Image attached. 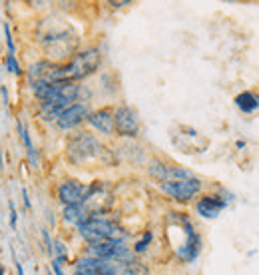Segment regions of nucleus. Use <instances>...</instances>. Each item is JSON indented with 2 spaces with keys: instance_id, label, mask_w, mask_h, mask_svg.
I'll return each mask as SVG.
<instances>
[{
  "instance_id": "obj_1",
  "label": "nucleus",
  "mask_w": 259,
  "mask_h": 275,
  "mask_svg": "<svg viewBox=\"0 0 259 275\" xmlns=\"http://www.w3.org/2000/svg\"><path fill=\"white\" fill-rule=\"evenodd\" d=\"M100 52L96 48H88L80 54L72 56V60L64 66H56L54 70V78H52V84H58V82H72L76 84V80H82L86 76H90L92 72L98 70L100 66Z\"/></svg>"
},
{
  "instance_id": "obj_2",
  "label": "nucleus",
  "mask_w": 259,
  "mask_h": 275,
  "mask_svg": "<svg viewBox=\"0 0 259 275\" xmlns=\"http://www.w3.org/2000/svg\"><path fill=\"white\" fill-rule=\"evenodd\" d=\"M106 156V148L92 134H78L68 142V160L76 165H84L94 160H102Z\"/></svg>"
},
{
  "instance_id": "obj_3",
  "label": "nucleus",
  "mask_w": 259,
  "mask_h": 275,
  "mask_svg": "<svg viewBox=\"0 0 259 275\" xmlns=\"http://www.w3.org/2000/svg\"><path fill=\"white\" fill-rule=\"evenodd\" d=\"M80 233L82 237L88 241V243H94V241H104V239H120V227L114 223V221L106 220V218H94L90 216L88 220L84 221L80 227Z\"/></svg>"
},
{
  "instance_id": "obj_4",
  "label": "nucleus",
  "mask_w": 259,
  "mask_h": 275,
  "mask_svg": "<svg viewBox=\"0 0 259 275\" xmlns=\"http://www.w3.org/2000/svg\"><path fill=\"white\" fill-rule=\"evenodd\" d=\"M42 44H44V48H46V52H48L50 58L62 60V58H68L74 52V48H76V34L70 28L64 26V28L54 30L50 34H44Z\"/></svg>"
},
{
  "instance_id": "obj_5",
  "label": "nucleus",
  "mask_w": 259,
  "mask_h": 275,
  "mask_svg": "<svg viewBox=\"0 0 259 275\" xmlns=\"http://www.w3.org/2000/svg\"><path fill=\"white\" fill-rule=\"evenodd\" d=\"M159 188L171 196L178 202H188L192 198H196L202 190V181L194 175V177H186V179H169V181H161Z\"/></svg>"
},
{
  "instance_id": "obj_6",
  "label": "nucleus",
  "mask_w": 259,
  "mask_h": 275,
  "mask_svg": "<svg viewBox=\"0 0 259 275\" xmlns=\"http://www.w3.org/2000/svg\"><path fill=\"white\" fill-rule=\"evenodd\" d=\"M114 130L124 138H134L140 132L138 112L130 106H120L114 110Z\"/></svg>"
},
{
  "instance_id": "obj_7",
  "label": "nucleus",
  "mask_w": 259,
  "mask_h": 275,
  "mask_svg": "<svg viewBox=\"0 0 259 275\" xmlns=\"http://www.w3.org/2000/svg\"><path fill=\"white\" fill-rule=\"evenodd\" d=\"M182 225H184V231H186V241H184V245L178 249V257L182 259V261H194L198 255H200V251H202V239H200V235L196 233V229H194V225L190 223L188 218H182Z\"/></svg>"
},
{
  "instance_id": "obj_8",
  "label": "nucleus",
  "mask_w": 259,
  "mask_h": 275,
  "mask_svg": "<svg viewBox=\"0 0 259 275\" xmlns=\"http://www.w3.org/2000/svg\"><path fill=\"white\" fill-rule=\"evenodd\" d=\"M86 186L76 181V179H66L60 188H58V198L64 206H78L84 204L86 200Z\"/></svg>"
},
{
  "instance_id": "obj_9",
  "label": "nucleus",
  "mask_w": 259,
  "mask_h": 275,
  "mask_svg": "<svg viewBox=\"0 0 259 275\" xmlns=\"http://www.w3.org/2000/svg\"><path fill=\"white\" fill-rule=\"evenodd\" d=\"M225 208H227V200L221 198V196H215V194H209V196L200 198V202L196 204L198 214H200L202 218H207V220L217 218Z\"/></svg>"
},
{
  "instance_id": "obj_10",
  "label": "nucleus",
  "mask_w": 259,
  "mask_h": 275,
  "mask_svg": "<svg viewBox=\"0 0 259 275\" xmlns=\"http://www.w3.org/2000/svg\"><path fill=\"white\" fill-rule=\"evenodd\" d=\"M86 118H88L86 104H80V102H78V104H72L70 108H66V110L62 112L56 122H58V126H60L62 130H72V128H76L78 124H82Z\"/></svg>"
},
{
  "instance_id": "obj_11",
  "label": "nucleus",
  "mask_w": 259,
  "mask_h": 275,
  "mask_svg": "<svg viewBox=\"0 0 259 275\" xmlns=\"http://www.w3.org/2000/svg\"><path fill=\"white\" fill-rule=\"evenodd\" d=\"M88 124H92L98 132L102 134H114V112L110 108H100V110L88 114Z\"/></svg>"
},
{
  "instance_id": "obj_12",
  "label": "nucleus",
  "mask_w": 259,
  "mask_h": 275,
  "mask_svg": "<svg viewBox=\"0 0 259 275\" xmlns=\"http://www.w3.org/2000/svg\"><path fill=\"white\" fill-rule=\"evenodd\" d=\"M235 106L243 114H253L259 110V92H251V90H245L241 94L235 96Z\"/></svg>"
},
{
  "instance_id": "obj_13",
  "label": "nucleus",
  "mask_w": 259,
  "mask_h": 275,
  "mask_svg": "<svg viewBox=\"0 0 259 275\" xmlns=\"http://www.w3.org/2000/svg\"><path fill=\"white\" fill-rule=\"evenodd\" d=\"M90 218V212L84 208V204H78V206H66L64 208V220L74 223V225H82L84 221Z\"/></svg>"
},
{
  "instance_id": "obj_14",
  "label": "nucleus",
  "mask_w": 259,
  "mask_h": 275,
  "mask_svg": "<svg viewBox=\"0 0 259 275\" xmlns=\"http://www.w3.org/2000/svg\"><path fill=\"white\" fill-rule=\"evenodd\" d=\"M20 138L24 140V146H26V152H28V158L32 164H36V156H34V148H32V142H30V136L26 132V128L20 124Z\"/></svg>"
},
{
  "instance_id": "obj_15",
  "label": "nucleus",
  "mask_w": 259,
  "mask_h": 275,
  "mask_svg": "<svg viewBox=\"0 0 259 275\" xmlns=\"http://www.w3.org/2000/svg\"><path fill=\"white\" fill-rule=\"evenodd\" d=\"M150 241H152V231H146L144 233V237L136 243V247H134V251L136 253H144L146 249H148V245H150Z\"/></svg>"
},
{
  "instance_id": "obj_16",
  "label": "nucleus",
  "mask_w": 259,
  "mask_h": 275,
  "mask_svg": "<svg viewBox=\"0 0 259 275\" xmlns=\"http://www.w3.org/2000/svg\"><path fill=\"white\" fill-rule=\"evenodd\" d=\"M6 68L10 70V72H14V74H18L20 72V68H18V64H16V58H14V54H6Z\"/></svg>"
},
{
  "instance_id": "obj_17",
  "label": "nucleus",
  "mask_w": 259,
  "mask_h": 275,
  "mask_svg": "<svg viewBox=\"0 0 259 275\" xmlns=\"http://www.w3.org/2000/svg\"><path fill=\"white\" fill-rule=\"evenodd\" d=\"M10 225H12V229L16 227V210H14V204L10 202Z\"/></svg>"
},
{
  "instance_id": "obj_18",
  "label": "nucleus",
  "mask_w": 259,
  "mask_h": 275,
  "mask_svg": "<svg viewBox=\"0 0 259 275\" xmlns=\"http://www.w3.org/2000/svg\"><path fill=\"white\" fill-rule=\"evenodd\" d=\"M74 275H96V269H86V267H76Z\"/></svg>"
},
{
  "instance_id": "obj_19",
  "label": "nucleus",
  "mask_w": 259,
  "mask_h": 275,
  "mask_svg": "<svg viewBox=\"0 0 259 275\" xmlns=\"http://www.w3.org/2000/svg\"><path fill=\"white\" fill-rule=\"evenodd\" d=\"M52 271H54L56 275H64V271H62V267H60V263H58L56 259L52 261Z\"/></svg>"
},
{
  "instance_id": "obj_20",
  "label": "nucleus",
  "mask_w": 259,
  "mask_h": 275,
  "mask_svg": "<svg viewBox=\"0 0 259 275\" xmlns=\"http://www.w3.org/2000/svg\"><path fill=\"white\" fill-rule=\"evenodd\" d=\"M110 4H112L114 8H122V6H128L130 2H110Z\"/></svg>"
},
{
  "instance_id": "obj_21",
  "label": "nucleus",
  "mask_w": 259,
  "mask_h": 275,
  "mask_svg": "<svg viewBox=\"0 0 259 275\" xmlns=\"http://www.w3.org/2000/svg\"><path fill=\"white\" fill-rule=\"evenodd\" d=\"M235 146H237V148H245V146H247V142H245V140H237V144H235Z\"/></svg>"
},
{
  "instance_id": "obj_22",
  "label": "nucleus",
  "mask_w": 259,
  "mask_h": 275,
  "mask_svg": "<svg viewBox=\"0 0 259 275\" xmlns=\"http://www.w3.org/2000/svg\"><path fill=\"white\" fill-rule=\"evenodd\" d=\"M16 271H18V275H24V271H22V267H20V263L16 261Z\"/></svg>"
}]
</instances>
